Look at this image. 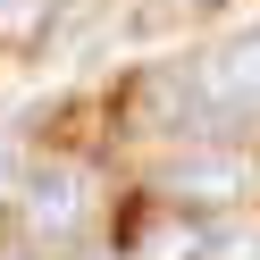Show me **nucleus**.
<instances>
[{"label":"nucleus","instance_id":"2","mask_svg":"<svg viewBox=\"0 0 260 260\" xmlns=\"http://www.w3.org/2000/svg\"><path fill=\"white\" fill-rule=\"evenodd\" d=\"M92 210V176L68 168V159H51V168H25V218H34V235H76Z\"/></svg>","mask_w":260,"mask_h":260},{"label":"nucleus","instance_id":"4","mask_svg":"<svg viewBox=\"0 0 260 260\" xmlns=\"http://www.w3.org/2000/svg\"><path fill=\"white\" fill-rule=\"evenodd\" d=\"M42 9H51V0H0V34H25Z\"/></svg>","mask_w":260,"mask_h":260},{"label":"nucleus","instance_id":"3","mask_svg":"<svg viewBox=\"0 0 260 260\" xmlns=\"http://www.w3.org/2000/svg\"><path fill=\"white\" fill-rule=\"evenodd\" d=\"M168 193L193 202V210H218V202H235V193H252V168H243L235 151H193V159L168 168Z\"/></svg>","mask_w":260,"mask_h":260},{"label":"nucleus","instance_id":"5","mask_svg":"<svg viewBox=\"0 0 260 260\" xmlns=\"http://www.w3.org/2000/svg\"><path fill=\"white\" fill-rule=\"evenodd\" d=\"M0 185H25V176H17V151H9V143H0Z\"/></svg>","mask_w":260,"mask_h":260},{"label":"nucleus","instance_id":"1","mask_svg":"<svg viewBox=\"0 0 260 260\" xmlns=\"http://www.w3.org/2000/svg\"><path fill=\"white\" fill-rule=\"evenodd\" d=\"M202 92L218 118H260V25L226 34L218 51L202 59Z\"/></svg>","mask_w":260,"mask_h":260}]
</instances>
